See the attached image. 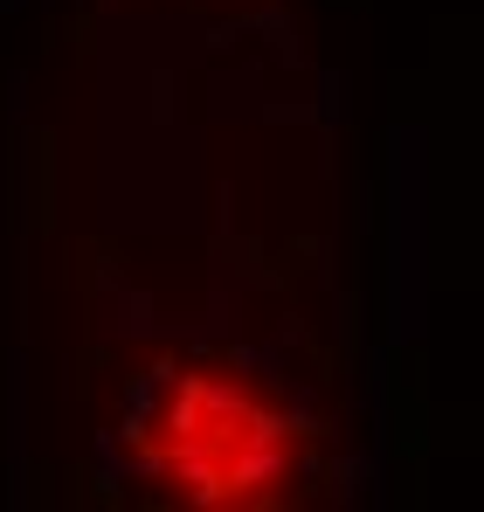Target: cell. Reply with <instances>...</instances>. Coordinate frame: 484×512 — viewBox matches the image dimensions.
<instances>
[{
    "mask_svg": "<svg viewBox=\"0 0 484 512\" xmlns=\"http://www.w3.org/2000/svg\"><path fill=\"white\" fill-rule=\"evenodd\" d=\"M139 443H146V471L201 506H249L291 471V429L256 395L215 374L166 381L139 423Z\"/></svg>",
    "mask_w": 484,
    "mask_h": 512,
    "instance_id": "obj_1",
    "label": "cell"
}]
</instances>
